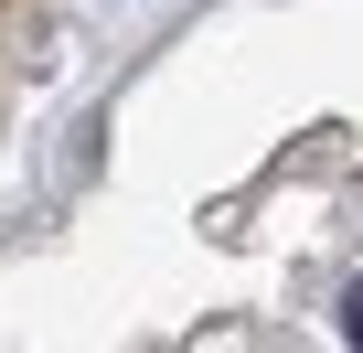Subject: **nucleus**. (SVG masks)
<instances>
[{
    "mask_svg": "<svg viewBox=\"0 0 363 353\" xmlns=\"http://www.w3.org/2000/svg\"><path fill=\"white\" fill-rule=\"evenodd\" d=\"M342 342H363V289H352V300H342Z\"/></svg>",
    "mask_w": 363,
    "mask_h": 353,
    "instance_id": "f257e3e1",
    "label": "nucleus"
}]
</instances>
